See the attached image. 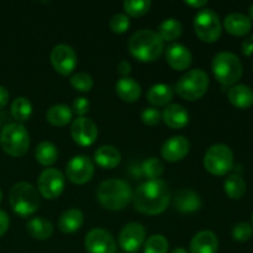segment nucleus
Returning <instances> with one entry per match:
<instances>
[{"mask_svg": "<svg viewBox=\"0 0 253 253\" xmlns=\"http://www.w3.org/2000/svg\"><path fill=\"white\" fill-rule=\"evenodd\" d=\"M132 202L135 209L141 214L148 216L162 214L170 203L168 185L161 179L147 180L133 193Z\"/></svg>", "mask_w": 253, "mask_h": 253, "instance_id": "obj_1", "label": "nucleus"}, {"mask_svg": "<svg viewBox=\"0 0 253 253\" xmlns=\"http://www.w3.org/2000/svg\"><path fill=\"white\" fill-rule=\"evenodd\" d=\"M128 52L133 58L143 63L155 62L165 51V42L153 30H138L128 40Z\"/></svg>", "mask_w": 253, "mask_h": 253, "instance_id": "obj_2", "label": "nucleus"}, {"mask_svg": "<svg viewBox=\"0 0 253 253\" xmlns=\"http://www.w3.org/2000/svg\"><path fill=\"white\" fill-rule=\"evenodd\" d=\"M133 197L131 185L123 179H106L99 184L96 199L106 210L119 211L127 207Z\"/></svg>", "mask_w": 253, "mask_h": 253, "instance_id": "obj_3", "label": "nucleus"}, {"mask_svg": "<svg viewBox=\"0 0 253 253\" xmlns=\"http://www.w3.org/2000/svg\"><path fill=\"white\" fill-rule=\"evenodd\" d=\"M9 202L15 214L21 217H29L39 209L40 194L30 183L19 182L10 189Z\"/></svg>", "mask_w": 253, "mask_h": 253, "instance_id": "obj_4", "label": "nucleus"}, {"mask_svg": "<svg viewBox=\"0 0 253 253\" xmlns=\"http://www.w3.org/2000/svg\"><path fill=\"white\" fill-rule=\"evenodd\" d=\"M211 69L221 85L234 86L241 79L244 67L239 57L231 52H220L212 58Z\"/></svg>", "mask_w": 253, "mask_h": 253, "instance_id": "obj_5", "label": "nucleus"}, {"mask_svg": "<svg viewBox=\"0 0 253 253\" xmlns=\"http://www.w3.org/2000/svg\"><path fill=\"white\" fill-rule=\"evenodd\" d=\"M209 88V77L207 72L200 68L185 72L175 84V93L187 101H195L202 99Z\"/></svg>", "mask_w": 253, "mask_h": 253, "instance_id": "obj_6", "label": "nucleus"}, {"mask_svg": "<svg viewBox=\"0 0 253 253\" xmlns=\"http://www.w3.org/2000/svg\"><path fill=\"white\" fill-rule=\"evenodd\" d=\"M0 146L11 157L26 155L30 147V136L26 127L20 123L7 124L0 133Z\"/></svg>", "mask_w": 253, "mask_h": 253, "instance_id": "obj_7", "label": "nucleus"}, {"mask_svg": "<svg viewBox=\"0 0 253 253\" xmlns=\"http://www.w3.org/2000/svg\"><path fill=\"white\" fill-rule=\"evenodd\" d=\"M203 165L210 174L224 177L234 168V152L224 143L212 145L205 152Z\"/></svg>", "mask_w": 253, "mask_h": 253, "instance_id": "obj_8", "label": "nucleus"}, {"mask_svg": "<svg viewBox=\"0 0 253 253\" xmlns=\"http://www.w3.org/2000/svg\"><path fill=\"white\" fill-rule=\"evenodd\" d=\"M193 26L200 41L205 43H214L221 37V20L212 9L199 10V12L194 16Z\"/></svg>", "mask_w": 253, "mask_h": 253, "instance_id": "obj_9", "label": "nucleus"}, {"mask_svg": "<svg viewBox=\"0 0 253 253\" xmlns=\"http://www.w3.org/2000/svg\"><path fill=\"white\" fill-rule=\"evenodd\" d=\"M66 178L57 168H46L37 178V192L48 200L57 199L63 193Z\"/></svg>", "mask_w": 253, "mask_h": 253, "instance_id": "obj_10", "label": "nucleus"}, {"mask_svg": "<svg viewBox=\"0 0 253 253\" xmlns=\"http://www.w3.org/2000/svg\"><path fill=\"white\" fill-rule=\"evenodd\" d=\"M95 172L93 160L85 155H77L68 161L66 166L67 178L76 185H83L90 182Z\"/></svg>", "mask_w": 253, "mask_h": 253, "instance_id": "obj_11", "label": "nucleus"}, {"mask_svg": "<svg viewBox=\"0 0 253 253\" xmlns=\"http://www.w3.org/2000/svg\"><path fill=\"white\" fill-rule=\"evenodd\" d=\"M98 126L91 119L77 118L72 121L71 136L74 142L81 147H89L94 145L98 138Z\"/></svg>", "mask_w": 253, "mask_h": 253, "instance_id": "obj_12", "label": "nucleus"}, {"mask_svg": "<svg viewBox=\"0 0 253 253\" xmlns=\"http://www.w3.org/2000/svg\"><path fill=\"white\" fill-rule=\"evenodd\" d=\"M51 63L54 71L62 76H69L73 73L78 63V57L73 47L68 44H57L51 52Z\"/></svg>", "mask_w": 253, "mask_h": 253, "instance_id": "obj_13", "label": "nucleus"}, {"mask_svg": "<svg viewBox=\"0 0 253 253\" xmlns=\"http://www.w3.org/2000/svg\"><path fill=\"white\" fill-rule=\"evenodd\" d=\"M146 241V229L140 222H130L121 229L119 245L127 253L137 252Z\"/></svg>", "mask_w": 253, "mask_h": 253, "instance_id": "obj_14", "label": "nucleus"}, {"mask_svg": "<svg viewBox=\"0 0 253 253\" xmlns=\"http://www.w3.org/2000/svg\"><path fill=\"white\" fill-rule=\"evenodd\" d=\"M84 246L88 253H115L116 241L113 235L104 229H93L86 234Z\"/></svg>", "mask_w": 253, "mask_h": 253, "instance_id": "obj_15", "label": "nucleus"}, {"mask_svg": "<svg viewBox=\"0 0 253 253\" xmlns=\"http://www.w3.org/2000/svg\"><path fill=\"white\" fill-rule=\"evenodd\" d=\"M190 151V142L184 136H174L166 141L161 148V155L168 162H179L184 160Z\"/></svg>", "mask_w": 253, "mask_h": 253, "instance_id": "obj_16", "label": "nucleus"}, {"mask_svg": "<svg viewBox=\"0 0 253 253\" xmlns=\"http://www.w3.org/2000/svg\"><path fill=\"white\" fill-rule=\"evenodd\" d=\"M166 61L174 71H185L193 63V54L188 47L173 43L166 48Z\"/></svg>", "mask_w": 253, "mask_h": 253, "instance_id": "obj_17", "label": "nucleus"}, {"mask_svg": "<svg viewBox=\"0 0 253 253\" xmlns=\"http://www.w3.org/2000/svg\"><path fill=\"white\" fill-rule=\"evenodd\" d=\"M161 114L163 123L173 130H182L189 124V113L180 104H169Z\"/></svg>", "mask_w": 253, "mask_h": 253, "instance_id": "obj_18", "label": "nucleus"}, {"mask_svg": "<svg viewBox=\"0 0 253 253\" xmlns=\"http://www.w3.org/2000/svg\"><path fill=\"white\" fill-rule=\"evenodd\" d=\"M174 208L182 214H193L202 208V198L192 189H180L174 194Z\"/></svg>", "mask_w": 253, "mask_h": 253, "instance_id": "obj_19", "label": "nucleus"}, {"mask_svg": "<svg viewBox=\"0 0 253 253\" xmlns=\"http://www.w3.org/2000/svg\"><path fill=\"white\" fill-rule=\"evenodd\" d=\"M189 250L190 253H216L219 250V239L209 230L199 231L193 236Z\"/></svg>", "mask_w": 253, "mask_h": 253, "instance_id": "obj_20", "label": "nucleus"}, {"mask_svg": "<svg viewBox=\"0 0 253 253\" xmlns=\"http://www.w3.org/2000/svg\"><path fill=\"white\" fill-rule=\"evenodd\" d=\"M115 93L123 101L135 103L141 98L142 89L136 79L131 78V77H124L116 82Z\"/></svg>", "mask_w": 253, "mask_h": 253, "instance_id": "obj_21", "label": "nucleus"}, {"mask_svg": "<svg viewBox=\"0 0 253 253\" xmlns=\"http://www.w3.org/2000/svg\"><path fill=\"white\" fill-rule=\"evenodd\" d=\"M224 27L232 36L241 37L250 34L252 29V21L247 15L241 12H232L225 17Z\"/></svg>", "mask_w": 253, "mask_h": 253, "instance_id": "obj_22", "label": "nucleus"}, {"mask_svg": "<svg viewBox=\"0 0 253 253\" xmlns=\"http://www.w3.org/2000/svg\"><path fill=\"white\" fill-rule=\"evenodd\" d=\"M174 98V89L168 84L158 83L151 86L147 91L148 103L152 104L153 108H160V106H167L172 103Z\"/></svg>", "mask_w": 253, "mask_h": 253, "instance_id": "obj_23", "label": "nucleus"}, {"mask_svg": "<svg viewBox=\"0 0 253 253\" xmlns=\"http://www.w3.org/2000/svg\"><path fill=\"white\" fill-rule=\"evenodd\" d=\"M94 161L99 167L104 168V169H113L120 165L121 153L114 146H101L94 153Z\"/></svg>", "mask_w": 253, "mask_h": 253, "instance_id": "obj_24", "label": "nucleus"}, {"mask_svg": "<svg viewBox=\"0 0 253 253\" xmlns=\"http://www.w3.org/2000/svg\"><path fill=\"white\" fill-rule=\"evenodd\" d=\"M84 222V215L77 208L66 210L58 220V229L63 234H74L78 231Z\"/></svg>", "mask_w": 253, "mask_h": 253, "instance_id": "obj_25", "label": "nucleus"}, {"mask_svg": "<svg viewBox=\"0 0 253 253\" xmlns=\"http://www.w3.org/2000/svg\"><path fill=\"white\" fill-rule=\"evenodd\" d=\"M229 101L237 109H249L253 105V90L249 85L237 84L231 86L227 93Z\"/></svg>", "mask_w": 253, "mask_h": 253, "instance_id": "obj_26", "label": "nucleus"}, {"mask_svg": "<svg viewBox=\"0 0 253 253\" xmlns=\"http://www.w3.org/2000/svg\"><path fill=\"white\" fill-rule=\"evenodd\" d=\"M26 231L32 239L44 241L53 235V224L44 217H32L27 221Z\"/></svg>", "mask_w": 253, "mask_h": 253, "instance_id": "obj_27", "label": "nucleus"}, {"mask_svg": "<svg viewBox=\"0 0 253 253\" xmlns=\"http://www.w3.org/2000/svg\"><path fill=\"white\" fill-rule=\"evenodd\" d=\"M46 119L51 125L62 127V126H66L71 123L72 119H73V111L68 105L56 104L47 110Z\"/></svg>", "mask_w": 253, "mask_h": 253, "instance_id": "obj_28", "label": "nucleus"}, {"mask_svg": "<svg viewBox=\"0 0 253 253\" xmlns=\"http://www.w3.org/2000/svg\"><path fill=\"white\" fill-rule=\"evenodd\" d=\"M35 158L41 166L48 167L58 160V150L49 141H42L35 148Z\"/></svg>", "mask_w": 253, "mask_h": 253, "instance_id": "obj_29", "label": "nucleus"}, {"mask_svg": "<svg viewBox=\"0 0 253 253\" xmlns=\"http://www.w3.org/2000/svg\"><path fill=\"white\" fill-rule=\"evenodd\" d=\"M183 32V25L179 20L169 19L163 20L160 24L157 30V35L161 37L163 42H172L174 40L179 39Z\"/></svg>", "mask_w": 253, "mask_h": 253, "instance_id": "obj_30", "label": "nucleus"}, {"mask_svg": "<svg viewBox=\"0 0 253 253\" xmlns=\"http://www.w3.org/2000/svg\"><path fill=\"white\" fill-rule=\"evenodd\" d=\"M224 189L230 199H241L246 193V182L239 174H231L225 179Z\"/></svg>", "mask_w": 253, "mask_h": 253, "instance_id": "obj_31", "label": "nucleus"}, {"mask_svg": "<svg viewBox=\"0 0 253 253\" xmlns=\"http://www.w3.org/2000/svg\"><path fill=\"white\" fill-rule=\"evenodd\" d=\"M11 115L17 123H24L30 119L32 114V104L25 96H19L11 104Z\"/></svg>", "mask_w": 253, "mask_h": 253, "instance_id": "obj_32", "label": "nucleus"}, {"mask_svg": "<svg viewBox=\"0 0 253 253\" xmlns=\"http://www.w3.org/2000/svg\"><path fill=\"white\" fill-rule=\"evenodd\" d=\"M152 2L150 0H125L123 2V9L125 15L131 17H141L148 12Z\"/></svg>", "mask_w": 253, "mask_h": 253, "instance_id": "obj_33", "label": "nucleus"}, {"mask_svg": "<svg viewBox=\"0 0 253 253\" xmlns=\"http://www.w3.org/2000/svg\"><path fill=\"white\" fill-rule=\"evenodd\" d=\"M142 172L148 178V180L160 179L161 175L165 172V166L161 160L157 157H150L143 162Z\"/></svg>", "mask_w": 253, "mask_h": 253, "instance_id": "obj_34", "label": "nucleus"}, {"mask_svg": "<svg viewBox=\"0 0 253 253\" xmlns=\"http://www.w3.org/2000/svg\"><path fill=\"white\" fill-rule=\"evenodd\" d=\"M69 82H71L72 88L77 91H81V93H89L94 86L93 77L85 72H79V73L73 74Z\"/></svg>", "mask_w": 253, "mask_h": 253, "instance_id": "obj_35", "label": "nucleus"}, {"mask_svg": "<svg viewBox=\"0 0 253 253\" xmlns=\"http://www.w3.org/2000/svg\"><path fill=\"white\" fill-rule=\"evenodd\" d=\"M168 241L162 235H152L143 244V253H167Z\"/></svg>", "mask_w": 253, "mask_h": 253, "instance_id": "obj_36", "label": "nucleus"}, {"mask_svg": "<svg viewBox=\"0 0 253 253\" xmlns=\"http://www.w3.org/2000/svg\"><path fill=\"white\" fill-rule=\"evenodd\" d=\"M130 17L125 14H116L110 19L109 26L114 34H124L130 29Z\"/></svg>", "mask_w": 253, "mask_h": 253, "instance_id": "obj_37", "label": "nucleus"}, {"mask_svg": "<svg viewBox=\"0 0 253 253\" xmlns=\"http://www.w3.org/2000/svg\"><path fill=\"white\" fill-rule=\"evenodd\" d=\"M232 239L235 241L239 242H246L249 241L253 235V227L252 225L247 224V222H239L232 227Z\"/></svg>", "mask_w": 253, "mask_h": 253, "instance_id": "obj_38", "label": "nucleus"}, {"mask_svg": "<svg viewBox=\"0 0 253 253\" xmlns=\"http://www.w3.org/2000/svg\"><path fill=\"white\" fill-rule=\"evenodd\" d=\"M141 120L143 124L148 126H155L160 124V121L162 120V114L160 113V110L153 106L151 108H146L145 110L141 113Z\"/></svg>", "mask_w": 253, "mask_h": 253, "instance_id": "obj_39", "label": "nucleus"}, {"mask_svg": "<svg viewBox=\"0 0 253 253\" xmlns=\"http://www.w3.org/2000/svg\"><path fill=\"white\" fill-rule=\"evenodd\" d=\"M72 109H73V113L78 115V118H83L85 114H88L89 109H90V103L86 98L84 96H79L72 104Z\"/></svg>", "mask_w": 253, "mask_h": 253, "instance_id": "obj_40", "label": "nucleus"}, {"mask_svg": "<svg viewBox=\"0 0 253 253\" xmlns=\"http://www.w3.org/2000/svg\"><path fill=\"white\" fill-rule=\"evenodd\" d=\"M10 226V219L9 215L4 211L2 209H0V237L4 236L7 232Z\"/></svg>", "mask_w": 253, "mask_h": 253, "instance_id": "obj_41", "label": "nucleus"}, {"mask_svg": "<svg viewBox=\"0 0 253 253\" xmlns=\"http://www.w3.org/2000/svg\"><path fill=\"white\" fill-rule=\"evenodd\" d=\"M131 71H132V66H131V63L128 61H120L118 64V73L120 74L121 78H124V77H128L130 76Z\"/></svg>", "mask_w": 253, "mask_h": 253, "instance_id": "obj_42", "label": "nucleus"}, {"mask_svg": "<svg viewBox=\"0 0 253 253\" xmlns=\"http://www.w3.org/2000/svg\"><path fill=\"white\" fill-rule=\"evenodd\" d=\"M241 48H242V53H244V56L250 57L251 54H253V35H250L247 39L244 40Z\"/></svg>", "mask_w": 253, "mask_h": 253, "instance_id": "obj_43", "label": "nucleus"}, {"mask_svg": "<svg viewBox=\"0 0 253 253\" xmlns=\"http://www.w3.org/2000/svg\"><path fill=\"white\" fill-rule=\"evenodd\" d=\"M9 98H10V94L7 91V89L5 86L0 85V110L5 108L9 103Z\"/></svg>", "mask_w": 253, "mask_h": 253, "instance_id": "obj_44", "label": "nucleus"}, {"mask_svg": "<svg viewBox=\"0 0 253 253\" xmlns=\"http://www.w3.org/2000/svg\"><path fill=\"white\" fill-rule=\"evenodd\" d=\"M185 4L188 5V6L190 7H194L195 10H202L203 7L207 6V0H187V1H184Z\"/></svg>", "mask_w": 253, "mask_h": 253, "instance_id": "obj_45", "label": "nucleus"}, {"mask_svg": "<svg viewBox=\"0 0 253 253\" xmlns=\"http://www.w3.org/2000/svg\"><path fill=\"white\" fill-rule=\"evenodd\" d=\"M170 253H189V252H188L185 249H183V247H177V249L173 250Z\"/></svg>", "mask_w": 253, "mask_h": 253, "instance_id": "obj_46", "label": "nucleus"}, {"mask_svg": "<svg viewBox=\"0 0 253 253\" xmlns=\"http://www.w3.org/2000/svg\"><path fill=\"white\" fill-rule=\"evenodd\" d=\"M249 19L251 20V21L253 20V4L249 7Z\"/></svg>", "mask_w": 253, "mask_h": 253, "instance_id": "obj_47", "label": "nucleus"}, {"mask_svg": "<svg viewBox=\"0 0 253 253\" xmlns=\"http://www.w3.org/2000/svg\"><path fill=\"white\" fill-rule=\"evenodd\" d=\"M1 200H2V192L1 189H0V203H1Z\"/></svg>", "mask_w": 253, "mask_h": 253, "instance_id": "obj_48", "label": "nucleus"}, {"mask_svg": "<svg viewBox=\"0 0 253 253\" xmlns=\"http://www.w3.org/2000/svg\"><path fill=\"white\" fill-rule=\"evenodd\" d=\"M252 227H253V214H252Z\"/></svg>", "mask_w": 253, "mask_h": 253, "instance_id": "obj_49", "label": "nucleus"}, {"mask_svg": "<svg viewBox=\"0 0 253 253\" xmlns=\"http://www.w3.org/2000/svg\"><path fill=\"white\" fill-rule=\"evenodd\" d=\"M0 127H1V121H0Z\"/></svg>", "mask_w": 253, "mask_h": 253, "instance_id": "obj_50", "label": "nucleus"}]
</instances>
